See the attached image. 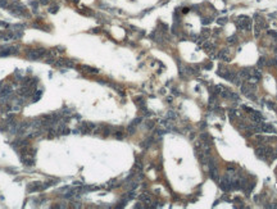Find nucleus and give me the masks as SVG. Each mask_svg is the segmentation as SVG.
<instances>
[{"mask_svg":"<svg viewBox=\"0 0 277 209\" xmlns=\"http://www.w3.org/2000/svg\"><path fill=\"white\" fill-rule=\"evenodd\" d=\"M272 149L269 146H266V145H260V146H258L255 149V155L258 158H260V159H268V158L273 157L272 155Z\"/></svg>","mask_w":277,"mask_h":209,"instance_id":"obj_1","label":"nucleus"},{"mask_svg":"<svg viewBox=\"0 0 277 209\" xmlns=\"http://www.w3.org/2000/svg\"><path fill=\"white\" fill-rule=\"evenodd\" d=\"M241 91H243L244 95H246L249 99H255V85H253V83H244V85H241Z\"/></svg>","mask_w":277,"mask_h":209,"instance_id":"obj_2","label":"nucleus"},{"mask_svg":"<svg viewBox=\"0 0 277 209\" xmlns=\"http://www.w3.org/2000/svg\"><path fill=\"white\" fill-rule=\"evenodd\" d=\"M46 50L44 49H31L27 52V58L30 60H38L42 57H45Z\"/></svg>","mask_w":277,"mask_h":209,"instance_id":"obj_3","label":"nucleus"},{"mask_svg":"<svg viewBox=\"0 0 277 209\" xmlns=\"http://www.w3.org/2000/svg\"><path fill=\"white\" fill-rule=\"evenodd\" d=\"M18 52L17 46H7V48H1L0 50V57H7V55H12L15 54Z\"/></svg>","mask_w":277,"mask_h":209,"instance_id":"obj_4","label":"nucleus"},{"mask_svg":"<svg viewBox=\"0 0 277 209\" xmlns=\"http://www.w3.org/2000/svg\"><path fill=\"white\" fill-rule=\"evenodd\" d=\"M249 114H250V119L254 122V123H262V122H263V116H262L260 112H256L253 109Z\"/></svg>","mask_w":277,"mask_h":209,"instance_id":"obj_5","label":"nucleus"},{"mask_svg":"<svg viewBox=\"0 0 277 209\" xmlns=\"http://www.w3.org/2000/svg\"><path fill=\"white\" fill-rule=\"evenodd\" d=\"M218 58H221V59L225 60V62H230V60H231V52H230V49H222L219 52V54H218Z\"/></svg>","mask_w":277,"mask_h":209,"instance_id":"obj_6","label":"nucleus"},{"mask_svg":"<svg viewBox=\"0 0 277 209\" xmlns=\"http://www.w3.org/2000/svg\"><path fill=\"white\" fill-rule=\"evenodd\" d=\"M260 132H267V134H273L274 132V127L269 123H266V122H262L260 123Z\"/></svg>","mask_w":277,"mask_h":209,"instance_id":"obj_7","label":"nucleus"},{"mask_svg":"<svg viewBox=\"0 0 277 209\" xmlns=\"http://www.w3.org/2000/svg\"><path fill=\"white\" fill-rule=\"evenodd\" d=\"M94 128H95V124L87 123V122H83V123H81V126H80V130H81L83 134H89V132L92 131Z\"/></svg>","mask_w":277,"mask_h":209,"instance_id":"obj_8","label":"nucleus"},{"mask_svg":"<svg viewBox=\"0 0 277 209\" xmlns=\"http://www.w3.org/2000/svg\"><path fill=\"white\" fill-rule=\"evenodd\" d=\"M10 94H12V87H10V86H5L4 89H1V90H0V96H1V98L9 96Z\"/></svg>","mask_w":277,"mask_h":209,"instance_id":"obj_9","label":"nucleus"},{"mask_svg":"<svg viewBox=\"0 0 277 209\" xmlns=\"http://www.w3.org/2000/svg\"><path fill=\"white\" fill-rule=\"evenodd\" d=\"M141 201H144L145 204H150L151 203V196L149 195V194H142V195L140 196Z\"/></svg>","mask_w":277,"mask_h":209,"instance_id":"obj_10","label":"nucleus"},{"mask_svg":"<svg viewBox=\"0 0 277 209\" xmlns=\"http://www.w3.org/2000/svg\"><path fill=\"white\" fill-rule=\"evenodd\" d=\"M203 46H204L205 52H212V50H214V44H212V42H209V41H207Z\"/></svg>","mask_w":277,"mask_h":209,"instance_id":"obj_11","label":"nucleus"},{"mask_svg":"<svg viewBox=\"0 0 277 209\" xmlns=\"http://www.w3.org/2000/svg\"><path fill=\"white\" fill-rule=\"evenodd\" d=\"M9 3H8V0H0V8H8Z\"/></svg>","mask_w":277,"mask_h":209,"instance_id":"obj_12","label":"nucleus"},{"mask_svg":"<svg viewBox=\"0 0 277 209\" xmlns=\"http://www.w3.org/2000/svg\"><path fill=\"white\" fill-rule=\"evenodd\" d=\"M9 27V24L8 23H5V22H0V30L1 28H8Z\"/></svg>","mask_w":277,"mask_h":209,"instance_id":"obj_13","label":"nucleus"},{"mask_svg":"<svg viewBox=\"0 0 277 209\" xmlns=\"http://www.w3.org/2000/svg\"><path fill=\"white\" fill-rule=\"evenodd\" d=\"M235 41H236V37L235 36H232V37H230V39H228V42H230V44H233Z\"/></svg>","mask_w":277,"mask_h":209,"instance_id":"obj_14","label":"nucleus"},{"mask_svg":"<svg viewBox=\"0 0 277 209\" xmlns=\"http://www.w3.org/2000/svg\"><path fill=\"white\" fill-rule=\"evenodd\" d=\"M176 117V113H173V112H169L168 113V118H174Z\"/></svg>","mask_w":277,"mask_h":209,"instance_id":"obj_15","label":"nucleus"},{"mask_svg":"<svg viewBox=\"0 0 277 209\" xmlns=\"http://www.w3.org/2000/svg\"><path fill=\"white\" fill-rule=\"evenodd\" d=\"M276 173H277V168H276Z\"/></svg>","mask_w":277,"mask_h":209,"instance_id":"obj_16","label":"nucleus"}]
</instances>
